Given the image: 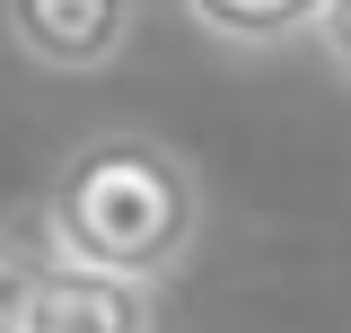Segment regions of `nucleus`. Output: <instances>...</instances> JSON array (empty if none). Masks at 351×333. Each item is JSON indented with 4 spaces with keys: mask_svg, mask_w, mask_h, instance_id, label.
I'll use <instances>...</instances> for the list:
<instances>
[{
    "mask_svg": "<svg viewBox=\"0 0 351 333\" xmlns=\"http://www.w3.org/2000/svg\"><path fill=\"white\" fill-rule=\"evenodd\" d=\"M36 237L53 263L167 290L202 246V166L158 132H97L53 166L36 202Z\"/></svg>",
    "mask_w": 351,
    "mask_h": 333,
    "instance_id": "f257e3e1",
    "label": "nucleus"
},
{
    "mask_svg": "<svg viewBox=\"0 0 351 333\" xmlns=\"http://www.w3.org/2000/svg\"><path fill=\"white\" fill-rule=\"evenodd\" d=\"M0 36L44 79H97L141 36V0H0Z\"/></svg>",
    "mask_w": 351,
    "mask_h": 333,
    "instance_id": "f03ea898",
    "label": "nucleus"
},
{
    "mask_svg": "<svg viewBox=\"0 0 351 333\" xmlns=\"http://www.w3.org/2000/svg\"><path fill=\"white\" fill-rule=\"evenodd\" d=\"M18 333H158V290L149 281H114V272H80L44 254Z\"/></svg>",
    "mask_w": 351,
    "mask_h": 333,
    "instance_id": "7ed1b4c3",
    "label": "nucleus"
},
{
    "mask_svg": "<svg viewBox=\"0 0 351 333\" xmlns=\"http://www.w3.org/2000/svg\"><path fill=\"white\" fill-rule=\"evenodd\" d=\"M193 27L228 53H281V44H307L316 36V9L325 0H176Z\"/></svg>",
    "mask_w": 351,
    "mask_h": 333,
    "instance_id": "20e7f679",
    "label": "nucleus"
},
{
    "mask_svg": "<svg viewBox=\"0 0 351 333\" xmlns=\"http://www.w3.org/2000/svg\"><path fill=\"white\" fill-rule=\"evenodd\" d=\"M36 272H44V237H36V219H0V333H18Z\"/></svg>",
    "mask_w": 351,
    "mask_h": 333,
    "instance_id": "39448f33",
    "label": "nucleus"
},
{
    "mask_svg": "<svg viewBox=\"0 0 351 333\" xmlns=\"http://www.w3.org/2000/svg\"><path fill=\"white\" fill-rule=\"evenodd\" d=\"M316 53L351 79V0H325V9H316Z\"/></svg>",
    "mask_w": 351,
    "mask_h": 333,
    "instance_id": "423d86ee",
    "label": "nucleus"
}]
</instances>
